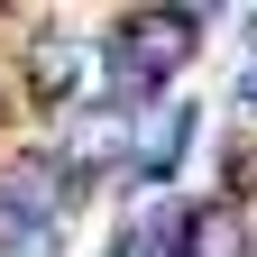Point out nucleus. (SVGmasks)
Segmentation results:
<instances>
[{"instance_id":"obj_4","label":"nucleus","mask_w":257,"mask_h":257,"mask_svg":"<svg viewBox=\"0 0 257 257\" xmlns=\"http://www.w3.org/2000/svg\"><path fill=\"white\" fill-rule=\"evenodd\" d=\"M0 257H55V220L0 193Z\"/></svg>"},{"instance_id":"obj_3","label":"nucleus","mask_w":257,"mask_h":257,"mask_svg":"<svg viewBox=\"0 0 257 257\" xmlns=\"http://www.w3.org/2000/svg\"><path fill=\"white\" fill-rule=\"evenodd\" d=\"M175 257H248V211H239V202H202V211H184Z\"/></svg>"},{"instance_id":"obj_2","label":"nucleus","mask_w":257,"mask_h":257,"mask_svg":"<svg viewBox=\"0 0 257 257\" xmlns=\"http://www.w3.org/2000/svg\"><path fill=\"white\" fill-rule=\"evenodd\" d=\"M119 156H128V110L119 101H92V110L64 119V175L74 184H92L101 166H119Z\"/></svg>"},{"instance_id":"obj_6","label":"nucleus","mask_w":257,"mask_h":257,"mask_svg":"<svg viewBox=\"0 0 257 257\" xmlns=\"http://www.w3.org/2000/svg\"><path fill=\"white\" fill-rule=\"evenodd\" d=\"M184 128H193V119L175 110V119H166V138H147V147H138V166H147V175H166L175 156H184Z\"/></svg>"},{"instance_id":"obj_5","label":"nucleus","mask_w":257,"mask_h":257,"mask_svg":"<svg viewBox=\"0 0 257 257\" xmlns=\"http://www.w3.org/2000/svg\"><path fill=\"white\" fill-rule=\"evenodd\" d=\"M74 46H64V37H46L37 55H28V92H37V101H64V92H74Z\"/></svg>"},{"instance_id":"obj_7","label":"nucleus","mask_w":257,"mask_h":257,"mask_svg":"<svg viewBox=\"0 0 257 257\" xmlns=\"http://www.w3.org/2000/svg\"><path fill=\"white\" fill-rule=\"evenodd\" d=\"M239 101H257V74H248V83H239Z\"/></svg>"},{"instance_id":"obj_1","label":"nucleus","mask_w":257,"mask_h":257,"mask_svg":"<svg viewBox=\"0 0 257 257\" xmlns=\"http://www.w3.org/2000/svg\"><path fill=\"white\" fill-rule=\"evenodd\" d=\"M193 37H202V19H193V10H138V19H119L110 64H119L128 92H156V83H175V64L193 55Z\"/></svg>"}]
</instances>
